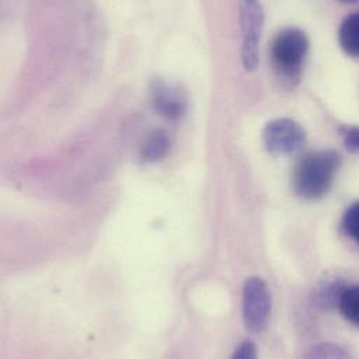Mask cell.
<instances>
[{
  "mask_svg": "<svg viewBox=\"0 0 359 359\" xmlns=\"http://www.w3.org/2000/svg\"><path fill=\"white\" fill-rule=\"evenodd\" d=\"M340 164V154L332 150L305 154L294 170L292 183L295 191L308 200L322 198L332 189Z\"/></svg>",
  "mask_w": 359,
  "mask_h": 359,
  "instance_id": "cell-1",
  "label": "cell"
},
{
  "mask_svg": "<svg viewBox=\"0 0 359 359\" xmlns=\"http://www.w3.org/2000/svg\"><path fill=\"white\" fill-rule=\"evenodd\" d=\"M309 41L304 31L288 28L281 31L271 45V59L278 74L292 83L299 79Z\"/></svg>",
  "mask_w": 359,
  "mask_h": 359,
  "instance_id": "cell-2",
  "label": "cell"
},
{
  "mask_svg": "<svg viewBox=\"0 0 359 359\" xmlns=\"http://www.w3.org/2000/svg\"><path fill=\"white\" fill-rule=\"evenodd\" d=\"M242 31V63L245 70L252 72L259 65L260 38L264 22V10L260 0H241Z\"/></svg>",
  "mask_w": 359,
  "mask_h": 359,
  "instance_id": "cell-3",
  "label": "cell"
},
{
  "mask_svg": "<svg viewBox=\"0 0 359 359\" xmlns=\"http://www.w3.org/2000/svg\"><path fill=\"white\" fill-rule=\"evenodd\" d=\"M271 313V292L260 277H250L243 285L242 316L246 329L252 333H262L269 323Z\"/></svg>",
  "mask_w": 359,
  "mask_h": 359,
  "instance_id": "cell-4",
  "label": "cell"
},
{
  "mask_svg": "<svg viewBox=\"0 0 359 359\" xmlns=\"http://www.w3.org/2000/svg\"><path fill=\"white\" fill-rule=\"evenodd\" d=\"M264 147L274 156L295 154L301 151L306 143L305 130L287 118L269 122L263 130Z\"/></svg>",
  "mask_w": 359,
  "mask_h": 359,
  "instance_id": "cell-5",
  "label": "cell"
},
{
  "mask_svg": "<svg viewBox=\"0 0 359 359\" xmlns=\"http://www.w3.org/2000/svg\"><path fill=\"white\" fill-rule=\"evenodd\" d=\"M156 111L168 121H180L187 111V95L180 86L157 79L151 84Z\"/></svg>",
  "mask_w": 359,
  "mask_h": 359,
  "instance_id": "cell-6",
  "label": "cell"
},
{
  "mask_svg": "<svg viewBox=\"0 0 359 359\" xmlns=\"http://www.w3.org/2000/svg\"><path fill=\"white\" fill-rule=\"evenodd\" d=\"M171 149V140L167 132L157 129L151 132L142 146V158L146 163H157L163 160Z\"/></svg>",
  "mask_w": 359,
  "mask_h": 359,
  "instance_id": "cell-7",
  "label": "cell"
},
{
  "mask_svg": "<svg viewBox=\"0 0 359 359\" xmlns=\"http://www.w3.org/2000/svg\"><path fill=\"white\" fill-rule=\"evenodd\" d=\"M339 41L347 55L359 57V13L348 15L343 21L339 31Z\"/></svg>",
  "mask_w": 359,
  "mask_h": 359,
  "instance_id": "cell-8",
  "label": "cell"
},
{
  "mask_svg": "<svg viewBox=\"0 0 359 359\" xmlns=\"http://www.w3.org/2000/svg\"><path fill=\"white\" fill-rule=\"evenodd\" d=\"M339 308L348 322L359 327V285L343 290L339 298Z\"/></svg>",
  "mask_w": 359,
  "mask_h": 359,
  "instance_id": "cell-9",
  "label": "cell"
},
{
  "mask_svg": "<svg viewBox=\"0 0 359 359\" xmlns=\"http://www.w3.org/2000/svg\"><path fill=\"white\" fill-rule=\"evenodd\" d=\"M343 228L346 233L359 245V201L354 203L344 214Z\"/></svg>",
  "mask_w": 359,
  "mask_h": 359,
  "instance_id": "cell-10",
  "label": "cell"
},
{
  "mask_svg": "<svg viewBox=\"0 0 359 359\" xmlns=\"http://www.w3.org/2000/svg\"><path fill=\"white\" fill-rule=\"evenodd\" d=\"M343 137L347 149L359 153V128H346L343 129Z\"/></svg>",
  "mask_w": 359,
  "mask_h": 359,
  "instance_id": "cell-11",
  "label": "cell"
},
{
  "mask_svg": "<svg viewBox=\"0 0 359 359\" xmlns=\"http://www.w3.org/2000/svg\"><path fill=\"white\" fill-rule=\"evenodd\" d=\"M256 355H257V353H256V346H255L250 340H246V341H243V343L235 350L232 358H255Z\"/></svg>",
  "mask_w": 359,
  "mask_h": 359,
  "instance_id": "cell-12",
  "label": "cell"
},
{
  "mask_svg": "<svg viewBox=\"0 0 359 359\" xmlns=\"http://www.w3.org/2000/svg\"><path fill=\"white\" fill-rule=\"evenodd\" d=\"M347 354L336 347H330V346H319L313 350L312 353V357H318V358H323V357H327V358H336V357H346Z\"/></svg>",
  "mask_w": 359,
  "mask_h": 359,
  "instance_id": "cell-13",
  "label": "cell"
},
{
  "mask_svg": "<svg viewBox=\"0 0 359 359\" xmlns=\"http://www.w3.org/2000/svg\"><path fill=\"white\" fill-rule=\"evenodd\" d=\"M341 1H348V3H351V1H358V0H341Z\"/></svg>",
  "mask_w": 359,
  "mask_h": 359,
  "instance_id": "cell-14",
  "label": "cell"
}]
</instances>
